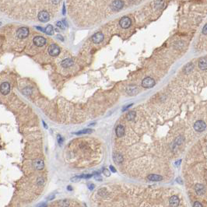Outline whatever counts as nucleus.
I'll return each instance as SVG.
<instances>
[{"instance_id":"obj_1","label":"nucleus","mask_w":207,"mask_h":207,"mask_svg":"<svg viewBox=\"0 0 207 207\" xmlns=\"http://www.w3.org/2000/svg\"><path fill=\"white\" fill-rule=\"evenodd\" d=\"M155 84V80L151 77H146L142 82V86L145 88H152Z\"/></svg>"},{"instance_id":"obj_2","label":"nucleus","mask_w":207,"mask_h":207,"mask_svg":"<svg viewBox=\"0 0 207 207\" xmlns=\"http://www.w3.org/2000/svg\"><path fill=\"white\" fill-rule=\"evenodd\" d=\"M16 35L19 38H25L29 35V29L27 27H20L17 31Z\"/></svg>"},{"instance_id":"obj_3","label":"nucleus","mask_w":207,"mask_h":207,"mask_svg":"<svg viewBox=\"0 0 207 207\" xmlns=\"http://www.w3.org/2000/svg\"><path fill=\"white\" fill-rule=\"evenodd\" d=\"M119 24L120 26L124 28V29H127L129 28L131 24H132V22H131V20L127 17V16H125V17H122L121 20H120V22H119Z\"/></svg>"},{"instance_id":"obj_4","label":"nucleus","mask_w":207,"mask_h":207,"mask_svg":"<svg viewBox=\"0 0 207 207\" xmlns=\"http://www.w3.org/2000/svg\"><path fill=\"white\" fill-rule=\"evenodd\" d=\"M206 123L203 121H202V120L197 121L195 123V125H194V129L197 132H203V131H204L206 129Z\"/></svg>"},{"instance_id":"obj_5","label":"nucleus","mask_w":207,"mask_h":207,"mask_svg":"<svg viewBox=\"0 0 207 207\" xmlns=\"http://www.w3.org/2000/svg\"><path fill=\"white\" fill-rule=\"evenodd\" d=\"M34 43L38 47H42L46 44V39L41 36H37L34 38Z\"/></svg>"},{"instance_id":"obj_6","label":"nucleus","mask_w":207,"mask_h":207,"mask_svg":"<svg viewBox=\"0 0 207 207\" xmlns=\"http://www.w3.org/2000/svg\"><path fill=\"white\" fill-rule=\"evenodd\" d=\"M48 52L52 56H58L60 53V48H58V45L52 44L48 48Z\"/></svg>"},{"instance_id":"obj_7","label":"nucleus","mask_w":207,"mask_h":207,"mask_svg":"<svg viewBox=\"0 0 207 207\" xmlns=\"http://www.w3.org/2000/svg\"><path fill=\"white\" fill-rule=\"evenodd\" d=\"M38 19L41 22H43V23H45V22H48L50 19V16H49V14L48 12L46 11H41L38 13Z\"/></svg>"},{"instance_id":"obj_8","label":"nucleus","mask_w":207,"mask_h":207,"mask_svg":"<svg viewBox=\"0 0 207 207\" xmlns=\"http://www.w3.org/2000/svg\"><path fill=\"white\" fill-rule=\"evenodd\" d=\"M92 40L95 44H99L104 40V34L101 32H98L92 36Z\"/></svg>"},{"instance_id":"obj_9","label":"nucleus","mask_w":207,"mask_h":207,"mask_svg":"<svg viewBox=\"0 0 207 207\" xmlns=\"http://www.w3.org/2000/svg\"><path fill=\"white\" fill-rule=\"evenodd\" d=\"M0 90H1V93L4 95H6L9 93V90H10V86L9 84V83H2L1 84V87H0Z\"/></svg>"},{"instance_id":"obj_10","label":"nucleus","mask_w":207,"mask_h":207,"mask_svg":"<svg viewBox=\"0 0 207 207\" xmlns=\"http://www.w3.org/2000/svg\"><path fill=\"white\" fill-rule=\"evenodd\" d=\"M33 165L35 169L37 170H42L45 167V163L41 159H37L33 162Z\"/></svg>"},{"instance_id":"obj_11","label":"nucleus","mask_w":207,"mask_h":207,"mask_svg":"<svg viewBox=\"0 0 207 207\" xmlns=\"http://www.w3.org/2000/svg\"><path fill=\"white\" fill-rule=\"evenodd\" d=\"M124 5V2L121 1H114L112 2L111 4V8L114 11H118L119 9H121Z\"/></svg>"},{"instance_id":"obj_12","label":"nucleus","mask_w":207,"mask_h":207,"mask_svg":"<svg viewBox=\"0 0 207 207\" xmlns=\"http://www.w3.org/2000/svg\"><path fill=\"white\" fill-rule=\"evenodd\" d=\"M169 203L171 207H178L179 205V199L176 196H173L169 199Z\"/></svg>"},{"instance_id":"obj_13","label":"nucleus","mask_w":207,"mask_h":207,"mask_svg":"<svg viewBox=\"0 0 207 207\" xmlns=\"http://www.w3.org/2000/svg\"><path fill=\"white\" fill-rule=\"evenodd\" d=\"M199 67L203 70L207 69V57H203L199 59Z\"/></svg>"},{"instance_id":"obj_14","label":"nucleus","mask_w":207,"mask_h":207,"mask_svg":"<svg viewBox=\"0 0 207 207\" xmlns=\"http://www.w3.org/2000/svg\"><path fill=\"white\" fill-rule=\"evenodd\" d=\"M115 132H116V135H117L118 137H121L125 134V128L122 125H119L117 126Z\"/></svg>"},{"instance_id":"obj_15","label":"nucleus","mask_w":207,"mask_h":207,"mask_svg":"<svg viewBox=\"0 0 207 207\" xmlns=\"http://www.w3.org/2000/svg\"><path fill=\"white\" fill-rule=\"evenodd\" d=\"M195 188L198 195H203L205 192V188L201 184H196L195 186Z\"/></svg>"},{"instance_id":"obj_16","label":"nucleus","mask_w":207,"mask_h":207,"mask_svg":"<svg viewBox=\"0 0 207 207\" xmlns=\"http://www.w3.org/2000/svg\"><path fill=\"white\" fill-rule=\"evenodd\" d=\"M127 93L130 95H135L138 93V89L136 86H129L127 88Z\"/></svg>"},{"instance_id":"obj_17","label":"nucleus","mask_w":207,"mask_h":207,"mask_svg":"<svg viewBox=\"0 0 207 207\" xmlns=\"http://www.w3.org/2000/svg\"><path fill=\"white\" fill-rule=\"evenodd\" d=\"M72 65H73V61L70 58H66L62 62V65L64 68H69V67L72 66Z\"/></svg>"},{"instance_id":"obj_18","label":"nucleus","mask_w":207,"mask_h":207,"mask_svg":"<svg viewBox=\"0 0 207 207\" xmlns=\"http://www.w3.org/2000/svg\"><path fill=\"white\" fill-rule=\"evenodd\" d=\"M148 179L153 181H162L163 178L162 176L158 175V174H150L148 176Z\"/></svg>"},{"instance_id":"obj_19","label":"nucleus","mask_w":207,"mask_h":207,"mask_svg":"<svg viewBox=\"0 0 207 207\" xmlns=\"http://www.w3.org/2000/svg\"><path fill=\"white\" fill-rule=\"evenodd\" d=\"M113 159L114 160V162L118 163H120L123 161V157L122 156L119 154H114L113 155Z\"/></svg>"},{"instance_id":"obj_20","label":"nucleus","mask_w":207,"mask_h":207,"mask_svg":"<svg viewBox=\"0 0 207 207\" xmlns=\"http://www.w3.org/2000/svg\"><path fill=\"white\" fill-rule=\"evenodd\" d=\"M53 31H54V30H53V27L52 25H48L45 27V32L48 35H52L53 34Z\"/></svg>"},{"instance_id":"obj_21","label":"nucleus","mask_w":207,"mask_h":207,"mask_svg":"<svg viewBox=\"0 0 207 207\" xmlns=\"http://www.w3.org/2000/svg\"><path fill=\"white\" fill-rule=\"evenodd\" d=\"M135 117H136V112H135V111H129V112L127 114V116H126L127 119L129 120V121L133 120V119L135 118Z\"/></svg>"},{"instance_id":"obj_22","label":"nucleus","mask_w":207,"mask_h":207,"mask_svg":"<svg viewBox=\"0 0 207 207\" xmlns=\"http://www.w3.org/2000/svg\"><path fill=\"white\" fill-rule=\"evenodd\" d=\"M93 132L92 129H83L82 131H80L78 132H76V135H80V134H87V133H91Z\"/></svg>"},{"instance_id":"obj_23","label":"nucleus","mask_w":207,"mask_h":207,"mask_svg":"<svg viewBox=\"0 0 207 207\" xmlns=\"http://www.w3.org/2000/svg\"><path fill=\"white\" fill-rule=\"evenodd\" d=\"M59 206L60 207H68L69 206V202L67 200H63L59 202Z\"/></svg>"},{"instance_id":"obj_24","label":"nucleus","mask_w":207,"mask_h":207,"mask_svg":"<svg viewBox=\"0 0 207 207\" xmlns=\"http://www.w3.org/2000/svg\"><path fill=\"white\" fill-rule=\"evenodd\" d=\"M56 26L58 27H59L60 29H62V30H64L66 27L64 25V23H62V22H61V21H58L57 23H56Z\"/></svg>"},{"instance_id":"obj_25","label":"nucleus","mask_w":207,"mask_h":207,"mask_svg":"<svg viewBox=\"0 0 207 207\" xmlns=\"http://www.w3.org/2000/svg\"><path fill=\"white\" fill-rule=\"evenodd\" d=\"M57 141H58V144H59L60 146L62 144V143H63V139H62V137L60 135H58V136H57Z\"/></svg>"},{"instance_id":"obj_26","label":"nucleus","mask_w":207,"mask_h":207,"mask_svg":"<svg viewBox=\"0 0 207 207\" xmlns=\"http://www.w3.org/2000/svg\"><path fill=\"white\" fill-rule=\"evenodd\" d=\"M92 175L93 174H83V175H80L79 177H80V178H90L92 177Z\"/></svg>"},{"instance_id":"obj_27","label":"nucleus","mask_w":207,"mask_h":207,"mask_svg":"<svg viewBox=\"0 0 207 207\" xmlns=\"http://www.w3.org/2000/svg\"><path fill=\"white\" fill-rule=\"evenodd\" d=\"M103 174L105 175V176H107V177H108V176H110V174H111V173H110V171L107 170V169H104L103 170Z\"/></svg>"},{"instance_id":"obj_28","label":"nucleus","mask_w":207,"mask_h":207,"mask_svg":"<svg viewBox=\"0 0 207 207\" xmlns=\"http://www.w3.org/2000/svg\"><path fill=\"white\" fill-rule=\"evenodd\" d=\"M87 186H88V188H89L90 190H93V189L94 188V185L92 184V183H89V184L87 185Z\"/></svg>"},{"instance_id":"obj_29","label":"nucleus","mask_w":207,"mask_h":207,"mask_svg":"<svg viewBox=\"0 0 207 207\" xmlns=\"http://www.w3.org/2000/svg\"><path fill=\"white\" fill-rule=\"evenodd\" d=\"M203 34H207V24L204 26V27L203 28Z\"/></svg>"},{"instance_id":"obj_30","label":"nucleus","mask_w":207,"mask_h":207,"mask_svg":"<svg viewBox=\"0 0 207 207\" xmlns=\"http://www.w3.org/2000/svg\"><path fill=\"white\" fill-rule=\"evenodd\" d=\"M94 178H95V179H96L97 181H102V178L100 176V174L95 175V176H94Z\"/></svg>"},{"instance_id":"obj_31","label":"nucleus","mask_w":207,"mask_h":207,"mask_svg":"<svg viewBox=\"0 0 207 207\" xmlns=\"http://www.w3.org/2000/svg\"><path fill=\"white\" fill-rule=\"evenodd\" d=\"M80 178V177L79 176H77V177H75V178H72V179H71V181H79Z\"/></svg>"},{"instance_id":"obj_32","label":"nucleus","mask_w":207,"mask_h":207,"mask_svg":"<svg viewBox=\"0 0 207 207\" xmlns=\"http://www.w3.org/2000/svg\"><path fill=\"white\" fill-rule=\"evenodd\" d=\"M194 207H203V206L199 202H196L195 204H194Z\"/></svg>"},{"instance_id":"obj_33","label":"nucleus","mask_w":207,"mask_h":207,"mask_svg":"<svg viewBox=\"0 0 207 207\" xmlns=\"http://www.w3.org/2000/svg\"><path fill=\"white\" fill-rule=\"evenodd\" d=\"M57 38H58V39H59L60 41H64L63 37H62V35H60V34H58V35H57Z\"/></svg>"},{"instance_id":"obj_34","label":"nucleus","mask_w":207,"mask_h":207,"mask_svg":"<svg viewBox=\"0 0 207 207\" xmlns=\"http://www.w3.org/2000/svg\"><path fill=\"white\" fill-rule=\"evenodd\" d=\"M110 169H111V171L113 173H115V172H116V170H115V168H114L113 166H111V165L110 166Z\"/></svg>"},{"instance_id":"obj_35","label":"nucleus","mask_w":207,"mask_h":207,"mask_svg":"<svg viewBox=\"0 0 207 207\" xmlns=\"http://www.w3.org/2000/svg\"><path fill=\"white\" fill-rule=\"evenodd\" d=\"M53 199H54V195H52L51 196H48L47 199H48V200H52Z\"/></svg>"},{"instance_id":"obj_36","label":"nucleus","mask_w":207,"mask_h":207,"mask_svg":"<svg viewBox=\"0 0 207 207\" xmlns=\"http://www.w3.org/2000/svg\"><path fill=\"white\" fill-rule=\"evenodd\" d=\"M132 105V104H129V105H128V106H127L126 107H124V108L122 109V111H125V110H127V109H128L129 107H131Z\"/></svg>"},{"instance_id":"obj_37","label":"nucleus","mask_w":207,"mask_h":207,"mask_svg":"<svg viewBox=\"0 0 207 207\" xmlns=\"http://www.w3.org/2000/svg\"><path fill=\"white\" fill-rule=\"evenodd\" d=\"M38 207H46V204L45 203H41V204L38 205Z\"/></svg>"},{"instance_id":"obj_38","label":"nucleus","mask_w":207,"mask_h":207,"mask_svg":"<svg viewBox=\"0 0 207 207\" xmlns=\"http://www.w3.org/2000/svg\"><path fill=\"white\" fill-rule=\"evenodd\" d=\"M62 23H64V25H65V27H68V23H67V22L65 21V20H62Z\"/></svg>"},{"instance_id":"obj_39","label":"nucleus","mask_w":207,"mask_h":207,"mask_svg":"<svg viewBox=\"0 0 207 207\" xmlns=\"http://www.w3.org/2000/svg\"><path fill=\"white\" fill-rule=\"evenodd\" d=\"M63 14H65V5H63Z\"/></svg>"},{"instance_id":"obj_40","label":"nucleus","mask_w":207,"mask_h":207,"mask_svg":"<svg viewBox=\"0 0 207 207\" xmlns=\"http://www.w3.org/2000/svg\"><path fill=\"white\" fill-rule=\"evenodd\" d=\"M67 188H68V190H70V191H72V187H71V186H68V187H67Z\"/></svg>"}]
</instances>
